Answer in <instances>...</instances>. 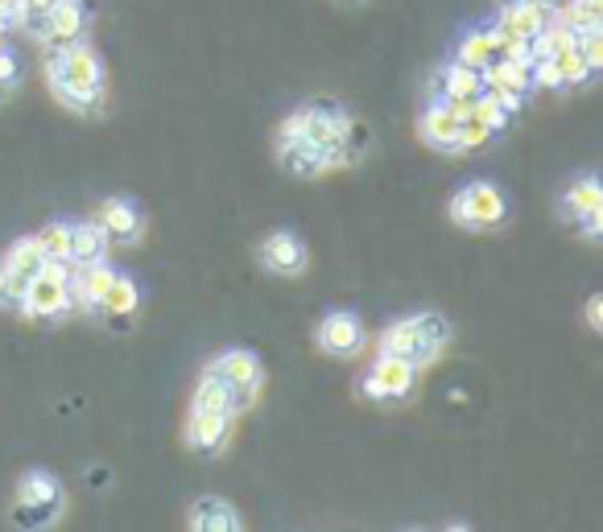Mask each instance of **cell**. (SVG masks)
Listing matches in <instances>:
<instances>
[{"label":"cell","mask_w":603,"mask_h":532,"mask_svg":"<svg viewBox=\"0 0 603 532\" xmlns=\"http://www.w3.org/2000/svg\"><path fill=\"white\" fill-rule=\"evenodd\" d=\"M459 108L451 103H434L426 116H422V141L434 144L439 153H459Z\"/></svg>","instance_id":"13"},{"label":"cell","mask_w":603,"mask_h":532,"mask_svg":"<svg viewBox=\"0 0 603 532\" xmlns=\"http://www.w3.org/2000/svg\"><path fill=\"white\" fill-rule=\"evenodd\" d=\"M579 54L587 62L591 71H600L603 67V29H579Z\"/></svg>","instance_id":"31"},{"label":"cell","mask_w":603,"mask_h":532,"mask_svg":"<svg viewBox=\"0 0 603 532\" xmlns=\"http://www.w3.org/2000/svg\"><path fill=\"white\" fill-rule=\"evenodd\" d=\"M54 0H17V13L13 21H21V26H38L46 17V9H50Z\"/></svg>","instance_id":"32"},{"label":"cell","mask_w":603,"mask_h":532,"mask_svg":"<svg viewBox=\"0 0 603 532\" xmlns=\"http://www.w3.org/2000/svg\"><path fill=\"white\" fill-rule=\"evenodd\" d=\"M488 141H492V129L484 120H475L471 112L459 116V149H484Z\"/></svg>","instance_id":"30"},{"label":"cell","mask_w":603,"mask_h":532,"mask_svg":"<svg viewBox=\"0 0 603 532\" xmlns=\"http://www.w3.org/2000/svg\"><path fill=\"white\" fill-rule=\"evenodd\" d=\"M191 529H199V532H235V529H240V512H235L228 500L207 495V500H199V504L191 508Z\"/></svg>","instance_id":"16"},{"label":"cell","mask_w":603,"mask_h":532,"mask_svg":"<svg viewBox=\"0 0 603 532\" xmlns=\"http://www.w3.org/2000/svg\"><path fill=\"white\" fill-rule=\"evenodd\" d=\"M50 87L67 108L83 116L103 112V71H100V54L83 42H71L62 50H50Z\"/></svg>","instance_id":"1"},{"label":"cell","mask_w":603,"mask_h":532,"mask_svg":"<svg viewBox=\"0 0 603 532\" xmlns=\"http://www.w3.org/2000/svg\"><path fill=\"white\" fill-rule=\"evenodd\" d=\"M103 257H108V235H103L100 223H74L67 260H71V264H91V260H103Z\"/></svg>","instance_id":"19"},{"label":"cell","mask_w":603,"mask_h":532,"mask_svg":"<svg viewBox=\"0 0 603 532\" xmlns=\"http://www.w3.org/2000/svg\"><path fill=\"white\" fill-rule=\"evenodd\" d=\"M545 21H550V9H542V4H525V0H513L501 17V29L504 33H513V38H530L533 42V38L545 29Z\"/></svg>","instance_id":"18"},{"label":"cell","mask_w":603,"mask_h":532,"mask_svg":"<svg viewBox=\"0 0 603 532\" xmlns=\"http://www.w3.org/2000/svg\"><path fill=\"white\" fill-rule=\"evenodd\" d=\"M509 215V202L504 194L492 182H471L455 194L451 202V219H455L459 228H471V231H484V228H496L501 219Z\"/></svg>","instance_id":"5"},{"label":"cell","mask_w":603,"mask_h":532,"mask_svg":"<svg viewBox=\"0 0 603 532\" xmlns=\"http://www.w3.org/2000/svg\"><path fill=\"white\" fill-rule=\"evenodd\" d=\"M33 244L42 252V260H67V248H71V223H50L33 235Z\"/></svg>","instance_id":"26"},{"label":"cell","mask_w":603,"mask_h":532,"mask_svg":"<svg viewBox=\"0 0 603 532\" xmlns=\"http://www.w3.org/2000/svg\"><path fill=\"white\" fill-rule=\"evenodd\" d=\"M261 260H265L273 273L298 277L306 269V244L298 240L294 231H278V235H269L265 244H261Z\"/></svg>","instance_id":"12"},{"label":"cell","mask_w":603,"mask_h":532,"mask_svg":"<svg viewBox=\"0 0 603 532\" xmlns=\"http://www.w3.org/2000/svg\"><path fill=\"white\" fill-rule=\"evenodd\" d=\"M59 512H62V488L54 475L30 471V475L17 483L13 520L21 529H46L50 520H59Z\"/></svg>","instance_id":"4"},{"label":"cell","mask_w":603,"mask_h":532,"mask_svg":"<svg viewBox=\"0 0 603 532\" xmlns=\"http://www.w3.org/2000/svg\"><path fill=\"white\" fill-rule=\"evenodd\" d=\"M468 112L475 116V120H484L488 129H492V137L509 129V120H513V112H509L504 103L492 100V96H484V91H480V96H475V100L468 103Z\"/></svg>","instance_id":"27"},{"label":"cell","mask_w":603,"mask_h":532,"mask_svg":"<svg viewBox=\"0 0 603 532\" xmlns=\"http://www.w3.org/2000/svg\"><path fill=\"white\" fill-rule=\"evenodd\" d=\"M566 215H587V211H600L603 207V187L595 173H587V178H579L571 190H566Z\"/></svg>","instance_id":"23"},{"label":"cell","mask_w":603,"mask_h":532,"mask_svg":"<svg viewBox=\"0 0 603 532\" xmlns=\"http://www.w3.org/2000/svg\"><path fill=\"white\" fill-rule=\"evenodd\" d=\"M413 368L410 360H401V355H381V363L369 372L364 380V392H369L372 401H405L413 389Z\"/></svg>","instance_id":"9"},{"label":"cell","mask_w":603,"mask_h":532,"mask_svg":"<svg viewBox=\"0 0 603 532\" xmlns=\"http://www.w3.org/2000/svg\"><path fill=\"white\" fill-rule=\"evenodd\" d=\"M228 433H232V418H228V413H194L191 409V421H187V442H191V450L215 454V450H223Z\"/></svg>","instance_id":"14"},{"label":"cell","mask_w":603,"mask_h":532,"mask_svg":"<svg viewBox=\"0 0 603 532\" xmlns=\"http://www.w3.org/2000/svg\"><path fill=\"white\" fill-rule=\"evenodd\" d=\"M38 38H42L46 50H62L83 38V26H88V4L83 0H54L46 17L38 21Z\"/></svg>","instance_id":"7"},{"label":"cell","mask_w":603,"mask_h":532,"mask_svg":"<svg viewBox=\"0 0 603 532\" xmlns=\"http://www.w3.org/2000/svg\"><path fill=\"white\" fill-rule=\"evenodd\" d=\"M281 165L298 178H314L319 170H326V153L306 137H294V141H281Z\"/></svg>","instance_id":"17"},{"label":"cell","mask_w":603,"mask_h":532,"mask_svg":"<svg viewBox=\"0 0 603 532\" xmlns=\"http://www.w3.org/2000/svg\"><path fill=\"white\" fill-rule=\"evenodd\" d=\"M0 269H13V273H21V277L38 273V269H42V252H38V244H33V235L30 240H17V244L4 252Z\"/></svg>","instance_id":"25"},{"label":"cell","mask_w":603,"mask_h":532,"mask_svg":"<svg viewBox=\"0 0 603 532\" xmlns=\"http://www.w3.org/2000/svg\"><path fill=\"white\" fill-rule=\"evenodd\" d=\"M319 347H323L326 355H335V360L360 355V347H364V327H360V318L355 314H326L323 327H319Z\"/></svg>","instance_id":"11"},{"label":"cell","mask_w":603,"mask_h":532,"mask_svg":"<svg viewBox=\"0 0 603 532\" xmlns=\"http://www.w3.org/2000/svg\"><path fill=\"white\" fill-rule=\"evenodd\" d=\"M484 91V74L475 67H463V62H451L442 71V103H451L459 112H468V103Z\"/></svg>","instance_id":"15"},{"label":"cell","mask_w":603,"mask_h":532,"mask_svg":"<svg viewBox=\"0 0 603 532\" xmlns=\"http://www.w3.org/2000/svg\"><path fill=\"white\" fill-rule=\"evenodd\" d=\"M137 302H141V289H137L133 277H124L117 273L112 277V285H108V293H103V305H100V314L108 318H117V322H124V318L133 314Z\"/></svg>","instance_id":"20"},{"label":"cell","mask_w":603,"mask_h":532,"mask_svg":"<svg viewBox=\"0 0 603 532\" xmlns=\"http://www.w3.org/2000/svg\"><path fill=\"white\" fill-rule=\"evenodd\" d=\"M4 29H9V17H0V38H4Z\"/></svg>","instance_id":"36"},{"label":"cell","mask_w":603,"mask_h":532,"mask_svg":"<svg viewBox=\"0 0 603 532\" xmlns=\"http://www.w3.org/2000/svg\"><path fill=\"white\" fill-rule=\"evenodd\" d=\"M451 343V327H446V318L439 314H418V318H405V322H393L389 331L381 334V355H401V360H410L413 368H422V363L439 360V351Z\"/></svg>","instance_id":"2"},{"label":"cell","mask_w":603,"mask_h":532,"mask_svg":"<svg viewBox=\"0 0 603 532\" xmlns=\"http://www.w3.org/2000/svg\"><path fill=\"white\" fill-rule=\"evenodd\" d=\"M30 281H33V277H21V273H13V269H0V305H9V310H21Z\"/></svg>","instance_id":"29"},{"label":"cell","mask_w":603,"mask_h":532,"mask_svg":"<svg viewBox=\"0 0 603 532\" xmlns=\"http://www.w3.org/2000/svg\"><path fill=\"white\" fill-rule=\"evenodd\" d=\"M211 375H220L228 392H232V413L249 409L257 401V389H261V363L252 360L249 351H223L220 360L211 363Z\"/></svg>","instance_id":"6"},{"label":"cell","mask_w":603,"mask_h":532,"mask_svg":"<svg viewBox=\"0 0 603 532\" xmlns=\"http://www.w3.org/2000/svg\"><path fill=\"white\" fill-rule=\"evenodd\" d=\"M13 13H17V0H0V17H9V21H13Z\"/></svg>","instance_id":"35"},{"label":"cell","mask_w":603,"mask_h":532,"mask_svg":"<svg viewBox=\"0 0 603 532\" xmlns=\"http://www.w3.org/2000/svg\"><path fill=\"white\" fill-rule=\"evenodd\" d=\"M194 413H228V418H235L232 413V392H228V384H223L220 375H203V384H199V392H194Z\"/></svg>","instance_id":"21"},{"label":"cell","mask_w":603,"mask_h":532,"mask_svg":"<svg viewBox=\"0 0 603 532\" xmlns=\"http://www.w3.org/2000/svg\"><path fill=\"white\" fill-rule=\"evenodd\" d=\"M13 74H17V58L9 50H0V83H9Z\"/></svg>","instance_id":"34"},{"label":"cell","mask_w":603,"mask_h":532,"mask_svg":"<svg viewBox=\"0 0 603 532\" xmlns=\"http://www.w3.org/2000/svg\"><path fill=\"white\" fill-rule=\"evenodd\" d=\"M112 277L117 269L108 264V260H91V264H74V277H71V305L79 314H100L103 305V293L112 285Z\"/></svg>","instance_id":"8"},{"label":"cell","mask_w":603,"mask_h":532,"mask_svg":"<svg viewBox=\"0 0 603 532\" xmlns=\"http://www.w3.org/2000/svg\"><path fill=\"white\" fill-rule=\"evenodd\" d=\"M492 58H496V46H492V33H488V29H475V33H468V38L459 42V62H463V67L484 71Z\"/></svg>","instance_id":"24"},{"label":"cell","mask_w":603,"mask_h":532,"mask_svg":"<svg viewBox=\"0 0 603 532\" xmlns=\"http://www.w3.org/2000/svg\"><path fill=\"white\" fill-rule=\"evenodd\" d=\"M71 277H74L71 260H42V269L33 273L30 289H26L21 314L38 318V322L67 314L71 310Z\"/></svg>","instance_id":"3"},{"label":"cell","mask_w":603,"mask_h":532,"mask_svg":"<svg viewBox=\"0 0 603 532\" xmlns=\"http://www.w3.org/2000/svg\"><path fill=\"white\" fill-rule=\"evenodd\" d=\"M96 223H100L103 235H108L112 244H137L141 231H145V219H141L133 199H108L100 207V219H96Z\"/></svg>","instance_id":"10"},{"label":"cell","mask_w":603,"mask_h":532,"mask_svg":"<svg viewBox=\"0 0 603 532\" xmlns=\"http://www.w3.org/2000/svg\"><path fill=\"white\" fill-rule=\"evenodd\" d=\"M587 322H591V331H603V298H591Z\"/></svg>","instance_id":"33"},{"label":"cell","mask_w":603,"mask_h":532,"mask_svg":"<svg viewBox=\"0 0 603 532\" xmlns=\"http://www.w3.org/2000/svg\"><path fill=\"white\" fill-rule=\"evenodd\" d=\"M566 26L579 33V29H595L603 21V0H571L566 4Z\"/></svg>","instance_id":"28"},{"label":"cell","mask_w":603,"mask_h":532,"mask_svg":"<svg viewBox=\"0 0 603 532\" xmlns=\"http://www.w3.org/2000/svg\"><path fill=\"white\" fill-rule=\"evenodd\" d=\"M550 67H554V74H559V87H579L595 74L587 62H583V54H579V42L566 46V50H559V54H550Z\"/></svg>","instance_id":"22"}]
</instances>
